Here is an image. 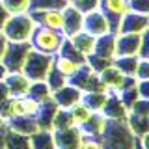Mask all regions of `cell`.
<instances>
[{
    "instance_id": "obj_39",
    "label": "cell",
    "mask_w": 149,
    "mask_h": 149,
    "mask_svg": "<svg viewBox=\"0 0 149 149\" xmlns=\"http://www.w3.org/2000/svg\"><path fill=\"white\" fill-rule=\"evenodd\" d=\"M6 47H8V39H6V36L2 34V30H0V60H2V56H4Z\"/></svg>"
},
{
    "instance_id": "obj_6",
    "label": "cell",
    "mask_w": 149,
    "mask_h": 149,
    "mask_svg": "<svg viewBox=\"0 0 149 149\" xmlns=\"http://www.w3.org/2000/svg\"><path fill=\"white\" fill-rule=\"evenodd\" d=\"M30 17L34 19L37 26L52 28V30H60L63 28V13L62 8H49V9H30Z\"/></svg>"
},
{
    "instance_id": "obj_17",
    "label": "cell",
    "mask_w": 149,
    "mask_h": 149,
    "mask_svg": "<svg viewBox=\"0 0 149 149\" xmlns=\"http://www.w3.org/2000/svg\"><path fill=\"white\" fill-rule=\"evenodd\" d=\"M6 125H8L9 130L19 132V134H24V136H32V134H36L37 130H39L34 116H19V118L9 119Z\"/></svg>"
},
{
    "instance_id": "obj_28",
    "label": "cell",
    "mask_w": 149,
    "mask_h": 149,
    "mask_svg": "<svg viewBox=\"0 0 149 149\" xmlns=\"http://www.w3.org/2000/svg\"><path fill=\"white\" fill-rule=\"evenodd\" d=\"M28 95H30L32 99H36L37 102H43V101H47V99H50L52 91L49 90V86H47L45 80H39V82H32V84H30Z\"/></svg>"
},
{
    "instance_id": "obj_37",
    "label": "cell",
    "mask_w": 149,
    "mask_h": 149,
    "mask_svg": "<svg viewBox=\"0 0 149 149\" xmlns=\"http://www.w3.org/2000/svg\"><path fill=\"white\" fill-rule=\"evenodd\" d=\"M136 91L140 99H149V80H138L136 82Z\"/></svg>"
},
{
    "instance_id": "obj_30",
    "label": "cell",
    "mask_w": 149,
    "mask_h": 149,
    "mask_svg": "<svg viewBox=\"0 0 149 149\" xmlns=\"http://www.w3.org/2000/svg\"><path fill=\"white\" fill-rule=\"evenodd\" d=\"M67 127H73V119H71L69 110L67 108H56L54 118H52V130L67 129Z\"/></svg>"
},
{
    "instance_id": "obj_2",
    "label": "cell",
    "mask_w": 149,
    "mask_h": 149,
    "mask_svg": "<svg viewBox=\"0 0 149 149\" xmlns=\"http://www.w3.org/2000/svg\"><path fill=\"white\" fill-rule=\"evenodd\" d=\"M34 28L36 22L30 17V13H17L8 17V21L2 26V34L6 36L9 43H26L30 41Z\"/></svg>"
},
{
    "instance_id": "obj_11",
    "label": "cell",
    "mask_w": 149,
    "mask_h": 149,
    "mask_svg": "<svg viewBox=\"0 0 149 149\" xmlns=\"http://www.w3.org/2000/svg\"><path fill=\"white\" fill-rule=\"evenodd\" d=\"M4 84L8 88L9 97H22L28 95L32 80L22 71H8V74L4 77Z\"/></svg>"
},
{
    "instance_id": "obj_13",
    "label": "cell",
    "mask_w": 149,
    "mask_h": 149,
    "mask_svg": "<svg viewBox=\"0 0 149 149\" xmlns=\"http://www.w3.org/2000/svg\"><path fill=\"white\" fill-rule=\"evenodd\" d=\"M142 34H116V56H138Z\"/></svg>"
},
{
    "instance_id": "obj_38",
    "label": "cell",
    "mask_w": 149,
    "mask_h": 149,
    "mask_svg": "<svg viewBox=\"0 0 149 149\" xmlns=\"http://www.w3.org/2000/svg\"><path fill=\"white\" fill-rule=\"evenodd\" d=\"M8 17H9V13L6 11V8L0 4V30H2V26H4V22L8 21Z\"/></svg>"
},
{
    "instance_id": "obj_29",
    "label": "cell",
    "mask_w": 149,
    "mask_h": 149,
    "mask_svg": "<svg viewBox=\"0 0 149 149\" xmlns=\"http://www.w3.org/2000/svg\"><path fill=\"white\" fill-rule=\"evenodd\" d=\"M6 11L9 15H17V13H28L32 8V0H0Z\"/></svg>"
},
{
    "instance_id": "obj_12",
    "label": "cell",
    "mask_w": 149,
    "mask_h": 149,
    "mask_svg": "<svg viewBox=\"0 0 149 149\" xmlns=\"http://www.w3.org/2000/svg\"><path fill=\"white\" fill-rule=\"evenodd\" d=\"M62 13H63V36L69 37L73 34H77V32L82 30V21H84V13L80 11L78 8H74L73 4H65L62 8Z\"/></svg>"
},
{
    "instance_id": "obj_36",
    "label": "cell",
    "mask_w": 149,
    "mask_h": 149,
    "mask_svg": "<svg viewBox=\"0 0 149 149\" xmlns=\"http://www.w3.org/2000/svg\"><path fill=\"white\" fill-rule=\"evenodd\" d=\"M129 8L130 11L136 13H149V0H129Z\"/></svg>"
},
{
    "instance_id": "obj_24",
    "label": "cell",
    "mask_w": 149,
    "mask_h": 149,
    "mask_svg": "<svg viewBox=\"0 0 149 149\" xmlns=\"http://www.w3.org/2000/svg\"><path fill=\"white\" fill-rule=\"evenodd\" d=\"M108 97V91H82V102L91 112H101L104 106V101Z\"/></svg>"
},
{
    "instance_id": "obj_8",
    "label": "cell",
    "mask_w": 149,
    "mask_h": 149,
    "mask_svg": "<svg viewBox=\"0 0 149 149\" xmlns=\"http://www.w3.org/2000/svg\"><path fill=\"white\" fill-rule=\"evenodd\" d=\"M82 30L88 32L93 37H101L110 32V24L106 15L101 9H93V11L84 13V21H82Z\"/></svg>"
},
{
    "instance_id": "obj_3",
    "label": "cell",
    "mask_w": 149,
    "mask_h": 149,
    "mask_svg": "<svg viewBox=\"0 0 149 149\" xmlns=\"http://www.w3.org/2000/svg\"><path fill=\"white\" fill-rule=\"evenodd\" d=\"M52 62H54V56L37 52V50L30 49V52H28L21 71L24 73L32 82H39V80H45L47 78L49 71L52 69Z\"/></svg>"
},
{
    "instance_id": "obj_15",
    "label": "cell",
    "mask_w": 149,
    "mask_h": 149,
    "mask_svg": "<svg viewBox=\"0 0 149 149\" xmlns=\"http://www.w3.org/2000/svg\"><path fill=\"white\" fill-rule=\"evenodd\" d=\"M99 78L108 93H118L123 88V82H125V74L118 67H114V65H108L106 69H102L99 73Z\"/></svg>"
},
{
    "instance_id": "obj_23",
    "label": "cell",
    "mask_w": 149,
    "mask_h": 149,
    "mask_svg": "<svg viewBox=\"0 0 149 149\" xmlns=\"http://www.w3.org/2000/svg\"><path fill=\"white\" fill-rule=\"evenodd\" d=\"M30 149H56L52 130L39 129L36 134L30 136Z\"/></svg>"
},
{
    "instance_id": "obj_40",
    "label": "cell",
    "mask_w": 149,
    "mask_h": 149,
    "mask_svg": "<svg viewBox=\"0 0 149 149\" xmlns=\"http://www.w3.org/2000/svg\"><path fill=\"white\" fill-rule=\"evenodd\" d=\"M6 130H8V125H4L0 129V149H4V136H6Z\"/></svg>"
},
{
    "instance_id": "obj_32",
    "label": "cell",
    "mask_w": 149,
    "mask_h": 149,
    "mask_svg": "<svg viewBox=\"0 0 149 149\" xmlns=\"http://www.w3.org/2000/svg\"><path fill=\"white\" fill-rule=\"evenodd\" d=\"M129 112L138 116H149V99H136L129 106Z\"/></svg>"
},
{
    "instance_id": "obj_42",
    "label": "cell",
    "mask_w": 149,
    "mask_h": 149,
    "mask_svg": "<svg viewBox=\"0 0 149 149\" xmlns=\"http://www.w3.org/2000/svg\"><path fill=\"white\" fill-rule=\"evenodd\" d=\"M4 125H6V121H2V119H0V129H2Z\"/></svg>"
},
{
    "instance_id": "obj_19",
    "label": "cell",
    "mask_w": 149,
    "mask_h": 149,
    "mask_svg": "<svg viewBox=\"0 0 149 149\" xmlns=\"http://www.w3.org/2000/svg\"><path fill=\"white\" fill-rule=\"evenodd\" d=\"M67 39H69V43H71L74 49L84 56V58L90 56V54H93V50H95V39H97V37L90 36L88 32H84V30L77 32V34H73V36H69Z\"/></svg>"
},
{
    "instance_id": "obj_7",
    "label": "cell",
    "mask_w": 149,
    "mask_h": 149,
    "mask_svg": "<svg viewBox=\"0 0 149 149\" xmlns=\"http://www.w3.org/2000/svg\"><path fill=\"white\" fill-rule=\"evenodd\" d=\"M54 136V147L56 149H80V143L84 140V134L80 127H67L52 130Z\"/></svg>"
},
{
    "instance_id": "obj_41",
    "label": "cell",
    "mask_w": 149,
    "mask_h": 149,
    "mask_svg": "<svg viewBox=\"0 0 149 149\" xmlns=\"http://www.w3.org/2000/svg\"><path fill=\"white\" fill-rule=\"evenodd\" d=\"M6 74H8V69H6V65L2 63V60H0V80H4Z\"/></svg>"
},
{
    "instance_id": "obj_35",
    "label": "cell",
    "mask_w": 149,
    "mask_h": 149,
    "mask_svg": "<svg viewBox=\"0 0 149 149\" xmlns=\"http://www.w3.org/2000/svg\"><path fill=\"white\" fill-rule=\"evenodd\" d=\"M80 149H104L102 138H91V136H84Z\"/></svg>"
},
{
    "instance_id": "obj_20",
    "label": "cell",
    "mask_w": 149,
    "mask_h": 149,
    "mask_svg": "<svg viewBox=\"0 0 149 149\" xmlns=\"http://www.w3.org/2000/svg\"><path fill=\"white\" fill-rule=\"evenodd\" d=\"M125 127L134 138H142L143 134L149 132V116H138V114H130L125 119Z\"/></svg>"
},
{
    "instance_id": "obj_26",
    "label": "cell",
    "mask_w": 149,
    "mask_h": 149,
    "mask_svg": "<svg viewBox=\"0 0 149 149\" xmlns=\"http://www.w3.org/2000/svg\"><path fill=\"white\" fill-rule=\"evenodd\" d=\"M140 56H116L112 60V65L118 67L125 77H134V71H136Z\"/></svg>"
},
{
    "instance_id": "obj_10",
    "label": "cell",
    "mask_w": 149,
    "mask_h": 149,
    "mask_svg": "<svg viewBox=\"0 0 149 149\" xmlns=\"http://www.w3.org/2000/svg\"><path fill=\"white\" fill-rule=\"evenodd\" d=\"M101 114L104 116L108 121H119V123H125V119H127V116H129V108L121 102L118 93H108Z\"/></svg>"
},
{
    "instance_id": "obj_9",
    "label": "cell",
    "mask_w": 149,
    "mask_h": 149,
    "mask_svg": "<svg viewBox=\"0 0 149 149\" xmlns=\"http://www.w3.org/2000/svg\"><path fill=\"white\" fill-rule=\"evenodd\" d=\"M147 24H149V17L146 13L129 11L121 17L116 34H142V32L147 30Z\"/></svg>"
},
{
    "instance_id": "obj_1",
    "label": "cell",
    "mask_w": 149,
    "mask_h": 149,
    "mask_svg": "<svg viewBox=\"0 0 149 149\" xmlns=\"http://www.w3.org/2000/svg\"><path fill=\"white\" fill-rule=\"evenodd\" d=\"M63 41H65L63 32L36 24L34 32H32V37H30V47L34 50H37V52L56 56L60 52V49H62Z\"/></svg>"
},
{
    "instance_id": "obj_14",
    "label": "cell",
    "mask_w": 149,
    "mask_h": 149,
    "mask_svg": "<svg viewBox=\"0 0 149 149\" xmlns=\"http://www.w3.org/2000/svg\"><path fill=\"white\" fill-rule=\"evenodd\" d=\"M50 99L56 102V106H58V108H71L73 104L80 102V99H82V91L78 90V88H74L73 84L67 82L65 86L60 88V90L52 91Z\"/></svg>"
},
{
    "instance_id": "obj_21",
    "label": "cell",
    "mask_w": 149,
    "mask_h": 149,
    "mask_svg": "<svg viewBox=\"0 0 149 149\" xmlns=\"http://www.w3.org/2000/svg\"><path fill=\"white\" fill-rule=\"evenodd\" d=\"M93 54H99V56H102V58H106V60H114L116 58V34L108 32V34L97 37Z\"/></svg>"
},
{
    "instance_id": "obj_31",
    "label": "cell",
    "mask_w": 149,
    "mask_h": 149,
    "mask_svg": "<svg viewBox=\"0 0 149 149\" xmlns=\"http://www.w3.org/2000/svg\"><path fill=\"white\" fill-rule=\"evenodd\" d=\"M45 82H47V86H49L50 91H56V90H60L62 86H65V84H67V78H65L63 74H60V73L52 67V69L49 71V74H47Z\"/></svg>"
},
{
    "instance_id": "obj_4",
    "label": "cell",
    "mask_w": 149,
    "mask_h": 149,
    "mask_svg": "<svg viewBox=\"0 0 149 149\" xmlns=\"http://www.w3.org/2000/svg\"><path fill=\"white\" fill-rule=\"evenodd\" d=\"M30 49V41H26V43H9L8 41V47L2 56V63L6 65L8 71H21Z\"/></svg>"
},
{
    "instance_id": "obj_25",
    "label": "cell",
    "mask_w": 149,
    "mask_h": 149,
    "mask_svg": "<svg viewBox=\"0 0 149 149\" xmlns=\"http://www.w3.org/2000/svg\"><path fill=\"white\" fill-rule=\"evenodd\" d=\"M4 149H30V136L13 132V130H6L4 136Z\"/></svg>"
},
{
    "instance_id": "obj_16",
    "label": "cell",
    "mask_w": 149,
    "mask_h": 149,
    "mask_svg": "<svg viewBox=\"0 0 149 149\" xmlns=\"http://www.w3.org/2000/svg\"><path fill=\"white\" fill-rule=\"evenodd\" d=\"M106 125H108V119L101 114V112H93V114L88 118V121L80 127L84 136H91V138H102L106 130Z\"/></svg>"
},
{
    "instance_id": "obj_22",
    "label": "cell",
    "mask_w": 149,
    "mask_h": 149,
    "mask_svg": "<svg viewBox=\"0 0 149 149\" xmlns=\"http://www.w3.org/2000/svg\"><path fill=\"white\" fill-rule=\"evenodd\" d=\"M52 67H54L60 74H63V77L69 80V78H71L73 74L78 71L80 63H77L74 60L67 58V56H63V54H56V56H54V62H52Z\"/></svg>"
},
{
    "instance_id": "obj_27",
    "label": "cell",
    "mask_w": 149,
    "mask_h": 149,
    "mask_svg": "<svg viewBox=\"0 0 149 149\" xmlns=\"http://www.w3.org/2000/svg\"><path fill=\"white\" fill-rule=\"evenodd\" d=\"M67 110H69V114H71V119H73V125H74V127H82V125L88 121V118L93 114V112L88 108L82 101L77 102V104H73L71 108H67Z\"/></svg>"
},
{
    "instance_id": "obj_18",
    "label": "cell",
    "mask_w": 149,
    "mask_h": 149,
    "mask_svg": "<svg viewBox=\"0 0 149 149\" xmlns=\"http://www.w3.org/2000/svg\"><path fill=\"white\" fill-rule=\"evenodd\" d=\"M56 102L52 99H47L43 102H39V108L36 112V121H37V127L45 129V130H52V118H54V112H56Z\"/></svg>"
},
{
    "instance_id": "obj_34",
    "label": "cell",
    "mask_w": 149,
    "mask_h": 149,
    "mask_svg": "<svg viewBox=\"0 0 149 149\" xmlns=\"http://www.w3.org/2000/svg\"><path fill=\"white\" fill-rule=\"evenodd\" d=\"M99 2L101 0H71L69 4L78 8L82 13H88V11H93V9H99Z\"/></svg>"
},
{
    "instance_id": "obj_33",
    "label": "cell",
    "mask_w": 149,
    "mask_h": 149,
    "mask_svg": "<svg viewBox=\"0 0 149 149\" xmlns=\"http://www.w3.org/2000/svg\"><path fill=\"white\" fill-rule=\"evenodd\" d=\"M134 78L136 80H149V60L147 58H140L136 71H134Z\"/></svg>"
},
{
    "instance_id": "obj_5",
    "label": "cell",
    "mask_w": 149,
    "mask_h": 149,
    "mask_svg": "<svg viewBox=\"0 0 149 149\" xmlns=\"http://www.w3.org/2000/svg\"><path fill=\"white\" fill-rule=\"evenodd\" d=\"M99 9L106 15V19H108L112 34L118 32V24H119L121 17H123L125 13L130 11L129 0H101V2H99Z\"/></svg>"
}]
</instances>
